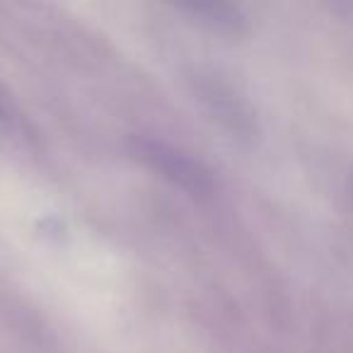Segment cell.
I'll use <instances>...</instances> for the list:
<instances>
[{
	"instance_id": "obj_3",
	"label": "cell",
	"mask_w": 353,
	"mask_h": 353,
	"mask_svg": "<svg viewBox=\"0 0 353 353\" xmlns=\"http://www.w3.org/2000/svg\"><path fill=\"white\" fill-rule=\"evenodd\" d=\"M3 117H6V114H3V107H0V119H3Z\"/></svg>"
},
{
	"instance_id": "obj_1",
	"label": "cell",
	"mask_w": 353,
	"mask_h": 353,
	"mask_svg": "<svg viewBox=\"0 0 353 353\" xmlns=\"http://www.w3.org/2000/svg\"><path fill=\"white\" fill-rule=\"evenodd\" d=\"M141 155L150 162L155 170H160L167 179H172L174 184L184 187L187 192H192L194 196H203L211 194L213 182L211 174L203 165H199L196 160H192L184 152L174 150V148L165 145V143H141Z\"/></svg>"
},
{
	"instance_id": "obj_2",
	"label": "cell",
	"mask_w": 353,
	"mask_h": 353,
	"mask_svg": "<svg viewBox=\"0 0 353 353\" xmlns=\"http://www.w3.org/2000/svg\"><path fill=\"white\" fill-rule=\"evenodd\" d=\"M182 12H189L196 17L201 25L211 27L216 32H230V34H240L247 27V17L242 15L240 8L235 6H223V3H194V6H179Z\"/></svg>"
}]
</instances>
